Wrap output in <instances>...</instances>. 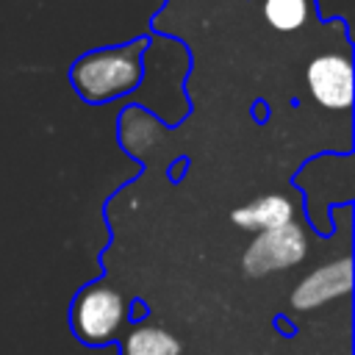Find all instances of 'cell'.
Returning a JSON list of instances; mask_svg holds the SVG:
<instances>
[{
  "label": "cell",
  "mask_w": 355,
  "mask_h": 355,
  "mask_svg": "<svg viewBox=\"0 0 355 355\" xmlns=\"http://www.w3.org/2000/svg\"><path fill=\"white\" fill-rule=\"evenodd\" d=\"M352 286V266L349 258H341L336 263H327L322 269H316L313 275H308L297 288H294V308H316L338 294H347Z\"/></svg>",
  "instance_id": "obj_5"
},
{
  "label": "cell",
  "mask_w": 355,
  "mask_h": 355,
  "mask_svg": "<svg viewBox=\"0 0 355 355\" xmlns=\"http://www.w3.org/2000/svg\"><path fill=\"white\" fill-rule=\"evenodd\" d=\"M141 53H144V39L119 47L92 50L72 64L69 72L72 86L89 103H105L122 97L133 92L141 80Z\"/></svg>",
  "instance_id": "obj_1"
},
{
  "label": "cell",
  "mask_w": 355,
  "mask_h": 355,
  "mask_svg": "<svg viewBox=\"0 0 355 355\" xmlns=\"http://www.w3.org/2000/svg\"><path fill=\"white\" fill-rule=\"evenodd\" d=\"M125 300L108 283H94L80 288L72 302V333L86 347H103L114 341L125 324Z\"/></svg>",
  "instance_id": "obj_2"
},
{
  "label": "cell",
  "mask_w": 355,
  "mask_h": 355,
  "mask_svg": "<svg viewBox=\"0 0 355 355\" xmlns=\"http://www.w3.org/2000/svg\"><path fill=\"white\" fill-rule=\"evenodd\" d=\"M311 94L319 105L333 111H347L352 103V64L347 55L324 53L316 55L305 69Z\"/></svg>",
  "instance_id": "obj_4"
},
{
  "label": "cell",
  "mask_w": 355,
  "mask_h": 355,
  "mask_svg": "<svg viewBox=\"0 0 355 355\" xmlns=\"http://www.w3.org/2000/svg\"><path fill=\"white\" fill-rule=\"evenodd\" d=\"M305 230L297 222H286L280 227L263 230L252 239V244L244 252V272L250 275H266L277 269H288L302 261L305 255Z\"/></svg>",
  "instance_id": "obj_3"
},
{
  "label": "cell",
  "mask_w": 355,
  "mask_h": 355,
  "mask_svg": "<svg viewBox=\"0 0 355 355\" xmlns=\"http://www.w3.org/2000/svg\"><path fill=\"white\" fill-rule=\"evenodd\" d=\"M291 202L283 197V194H263V197H255L252 202L241 205L233 211V225L244 227V230H272V227H280L286 222H291Z\"/></svg>",
  "instance_id": "obj_6"
},
{
  "label": "cell",
  "mask_w": 355,
  "mask_h": 355,
  "mask_svg": "<svg viewBox=\"0 0 355 355\" xmlns=\"http://www.w3.org/2000/svg\"><path fill=\"white\" fill-rule=\"evenodd\" d=\"M313 0H261V11L266 22L280 33L300 31L311 17Z\"/></svg>",
  "instance_id": "obj_8"
},
{
  "label": "cell",
  "mask_w": 355,
  "mask_h": 355,
  "mask_svg": "<svg viewBox=\"0 0 355 355\" xmlns=\"http://www.w3.org/2000/svg\"><path fill=\"white\" fill-rule=\"evenodd\" d=\"M122 355H183V347L161 324H136L122 338Z\"/></svg>",
  "instance_id": "obj_7"
}]
</instances>
